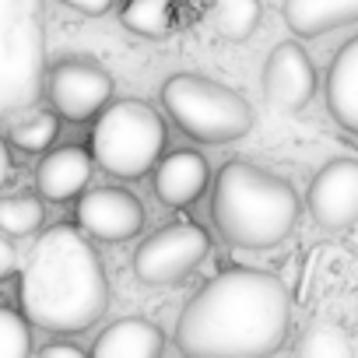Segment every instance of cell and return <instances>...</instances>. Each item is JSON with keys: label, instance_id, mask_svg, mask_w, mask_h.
<instances>
[{"label": "cell", "instance_id": "6da1fadb", "mask_svg": "<svg viewBox=\"0 0 358 358\" xmlns=\"http://www.w3.org/2000/svg\"><path fill=\"white\" fill-rule=\"evenodd\" d=\"M292 299L278 274L229 267L179 313L176 348L194 358H257L285 344Z\"/></svg>", "mask_w": 358, "mask_h": 358}, {"label": "cell", "instance_id": "7a4b0ae2", "mask_svg": "<svg viewBox=\"0 0 358 358\" xmlns=\"http://www.w3.org/2000/svg\"><path fill=\"white\" fill-rule=\"evenodd\" d=\"M22 313L50 334H81L109 309L102 257L81 225H53L18 271Z\"/></svg>", "mask_w": 358, "mask_h": 358}, {"label": "cell", "instance_id": "3957f363", "mask_svg": "<svg viewBox=\"0 0 358 358\" xmlns=\"http://www.w3.org/2000/svg\"><path fill=\"white\" fill-rule=\"evenodd\" d=\"M299 194L278 172L232 158L215 176L211 218L225 243L239 250H271L281 246L299 222Z\"/></svg>", "mask_w": 358, "mask_h": 358}, {"label": "cell", "instance_id": "277c9868", "mask_svg": "<svg viewBox=\"0 0 358 358\" xmlns=\"http://www.w3.org/2000/svg\"><path fill=\"white\" fill-rule=\"evenodd\" d=\"M46 92L43 0H0V116L32 106Z\"/></svg>", "mask_w": 358, "mask_h": 358}, {"label": "cell", "instance_id": "5b68a950", "mask_svg": "<svg viewBox=\"0 0 358 358\" xmlns=\"http://www.w3.org/2000/svg\"><path fill=\"white\" fill-rule=\"evenodd\" d=\"M162 106L172 123L201 144H232L257 123L253 106L229 85L179 71L162 85Z\"/></svg>", "mask_w": 358, "mask_h": 358}, {"label": "cell", "instance_id": "8992f818", "mask_svg": "<svg viewBox=\"0 0 358 358\" xmlns=\"http://www.w3.org/2000/svg\"><path fill=\"white\" fill-rule=\"evenodd\" d=\"M165 120L141 99L109 102L92 127V155L116 179L148 176L165 155Z\"/></svg>", "mask_w": 358, "mask_h": 358}, {"label": "cell", "instance_id": "52a82bcc", "mask_svg": "<svg viewBox=\"0 0 358 358\" xmlns=\"http://www.w3.org/2000/svg\"><path fill=\"white\" fill-rule=\"evenodd\" d=\"M211 253V236L197 222H176L148 236L134 253V274L144 285H176Z\"/></svg>", "mask_w": 358, "mask_h": 358}, {"label": "cell", "instance_id": "ba28073f", "mask_svg": "<svg viewBox=\"0 0 358 358\" xmlns=\"http://www.w3.org/2000/svg\"><path fill=\"white\" fill-rule=\"evenodd\" d=\"M46 99L67 123H88L113 102V78L92 57H64L46 71Z\"/></svg>", "mask_w": 358, "mask_h": 358}, {"label": "cell", "instance_id": "9c48e42d", "mask_svg": "<svg viewBox=\"0 0 358 358\" xmlns=\"http://www.w3.org/2000/svg\"><path fill=\"white\" fill-rule=\"evenodd\" d=\"M74 218L99 243H127L144 229V204L123 187H95L78 197Z\"/></svg>", "mask_w": 358, "mask_h": 358}, {"label": "cell", "instance_id": "30bf717a", "mask_svg": "<svg viewBox=\"0 0 358 358\" xmlns=\"http://www.w3.org/2000/svg\"><path fill=\"white\" fill-rule=\"evenodd\" d=\"M309 215L327 232L358 222V158H330L309 183Z\"/></svg>", "mask_w": 358, "mask_h": 358}, {"label": "cell", "instance_id": "8fae6325", "mask_svg": "<svg viewBox=\"0 0 358 358\" xmlns=\"http://www.w3.org/2000/svg\"><path fill=\"white\" fill-rule=\"evenodd\" d=\"M264 99L271 109H281V113H299L302 106H309V99L316 95V67H313V57L295 43V39H285L278 43L267 60H264Z\"/></svg>", "mask_w": 358, "mask_h": 358}, {"label": "cell", "instance_id": "7c38bea8", "mask_svg": "<svg viewBox=\"0 0 358 358\" xmlns=\"http://www.w3.org/2000/svg\"><path fill=\"white\" fill-rule=\"evenodd\" d=\"M92 169H95V155L78 148V144H64V148H50L36 169V190L53 201V204H67L78 201L88 183H92Z\"/></svg>", "mask_w": 358, "mask_h": 358}, {"label": "cell", "instance_id": "4fadbf2b", "mask_svg": "<svg viewBox=\"0 0 358 358\" xmlns=\"http://www.w3.org/2000/svg\"><path fill=\"white\" fill-rule=\"evenodd\" d=\"M211 183V169H208V158L201 151H169L158 165H155V176H151V187H155V197L165 204V208H190Z\"/></svg>", "mask_w": 358, "mask_h": 358}, {"label": "cell", "instance_id": "5bb4252c", "mask_svg": "<svg viewBox=\"0 0 358 358\" xmlns=\"http://www.w3.org/2000/svg\"><path fill=\"white\" fill-rule=\"evenodd\" d=\"M327 109L348 134L358 137V36L348 39L327 67Z\"/></svg>", "mask_w": 358, "mask_h": 358}, {"label": "cell", "instance_id": "9a60e30c", "mask_svg": "<svg viewBox=\"0 0 358 358\" xmlns=\"http://www.w3.org/2000/svg\"><path fill=\"white\" fill-rule=\"evenodd\" d=\"M162 348H165V337L151 320L123 316L95 337L92 355L95 358H155L162 355Z\"/></svg>", "mask_w": 358, "mask_h": 358}, {"label": "cell", "instance_id": "2e32d148", "mask_svg": "<svg viewBox=\"0 0 358 358\" xmlns=\"http://www.w3.org/2000/svg\"><path fill=\"white\" fill-rule=\"evenodd\" d=\"M351 22H358V0H285V25L302 39L327 36Z\"/></svg>", "mask_w": 358, "mask_h": 358}, {"label": "cell", "instance_id": "e0dca14e", "mask_svg": "<svg viewBox=\"0 0 358 358\" xmlns=\"http://www.w3.org/2000/svg\"><path fill=\"white\" fill-rule=\"evenodd\" d=\"M60 113L57 109H43V106H25L18 113H11V123H8V141L18 148V151H29V155H39V151H50L53 141L60 137Z\"/></svg>", "mask_w": 358, "mask_h": 358}, {"label": "cell", "instance_id": "ac0fdd59", "mask_svg": "<svg viewBox=\"0 0 358 358\" xmlns=\"http://www.w3.org/2000/svg\"><path fill=\"white\" fill-rule=\"evenodd\" d=\"M260 18H264L260 0H208V8H204V22L211 25V32L229 43L250 39Z\"/></svg>", "mask_w": 358, "mask_h": 358}, {"label": "cell", "instance_id": "d6986e66", "mask_svg": "<svg viewBox=\"0 0 358 358\" xmlns=\"http://www.w3.org/2000/svg\"><path fill=\"white\" fill-rule=\"evenodd\" d=\"M176 18H179L176 0H123L120 8L123 29L144 39H165L176 29Z\"/></svg>", "mask_w": 358, "mask_h": 358}, {"label": "cell", "instance_id": "ffe728a7", "mask_svg": "<svg viewBox=\"0 0 358 358\" xmlns=\"http://www.w3.org/2000/svg\"><path fill=\"white\" fill-rule=\"evenodd\" d=\"M43 194H8L0 197V232H8L11 239L36 236L46 222V208L39 201Z\"/></svg>", "mask_w": 358, "mask_h": 358}, {"label": "cell", "instance_id": "44dd1931", "mask_svg": "<svg viewBox=\"0 0 358 358\" xmlns=\"http://www.w3.org/2000/svg\"><path fill=\"white\" fill-rule=\"evenodd\" d=\"M299 355H316V358H348L351 355V341L344 337V330L337 323H313L302 341H299Z\"/></svg>", "mask_w": 358, "mask_h": 358}, {"label": "cell", "instance_id": "7402d4cb", "mask_svg": "<svg viewBox=\"0 0 358 358\" xmlns=\"http://www.w3.org/2000/svg\"><path fill=\"white\" fill-rule=\"evenodd\" d=\"M29 316L0 306V358H25L32 355V330H29Z\"/></svg>", "mask_w": 358, "mask_h": 358}, {"label": "cell", "instance_id": "603a6c76", "mask_svg": "<svg viewBox=\"0 0 358 358\" xmlns=\"http://www.w3.org/2000/svg\"><path fill=\"white\" fill-rule=\"evenodd\" d=\"M11 274H18V250L11 246L8 232H0V281H8Z\"/></svg>", "mask_w": 358, "mask_h": 358}, {"label": "cell", "instance_id": "cb8c5ba5", "mask_svg": "<svg viewBox=\"0 0 358 358\" xmlns=\"http://www.w3.org/2000/svg\"><path fill=\"white\" fill-rule=\"evenodd\" d=\"M43 358H85V348L74 344V341H50L39 348Z\"/></svg>", "mask_w": 358, "mask_h": 358}, {"label": "cell", "instance_id": "d4e9b609", "mask_svg": "<svg viewBox=\"0 0 358 358\" xmlns=\"http://www.w3.org/2000/svg\"><path fill=\"white\" fill-rule=\"evenodd\" d=\"M11 176H15V158H11V141L8 134H0V190H4L11 183Z\"/></svg>", "mask_w": 358, "mask_h": 358}, {"label": "cell", "instance_id": "484cf974", "mask_svg": "<svg viewBox=\"0 0 358 358\" xmlns=\"http://www.w3.org/2000/svg\"><path fill=\"white\" fill-rule=\"evenodd\" d=\"M60 4H67V8H74L81 15H106L116 0H60Z\"/></svg>", "mask_w": 358, "mask_h": 358}]
</instances>
